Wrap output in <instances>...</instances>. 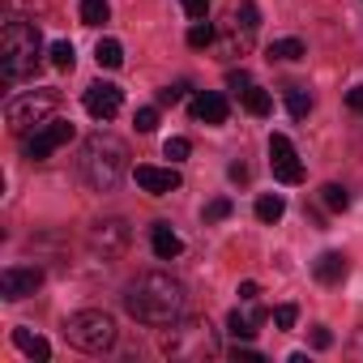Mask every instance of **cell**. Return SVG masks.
Instances as JSON below:
<instances>
[{
  "mask_svg": "<svg viewBox=\"0 0 363 363\" xmlns=\"http://www.w3.org/2000/svg\"><path fill=\"white\" fill-rule=\"evenodd\" d=\"M227 333H231V337H240V342H248V337L257 333V325H252V316H244V312L235 308V312L227 316Z\"/></svg>",
  "mask_w": 363,
  "mask_h": 363,
  "instance_id": "24",
  "label": "cell"
},
{
  "mask_svg": "<svg viewBox=\"0 0 363 363\" xmlns=\"http://www.w3.org/2000/svg\"><path fill=\"white\" fill-rule=\"evenodd\" d=\"M295 320H299V308H295V303L274 308V325H278V329H295Z\"/></svg>",
  "mask_w": 363,
  "mask_h": 363,
  "instance_id": "29",
  "label": "cell"
},
{
  "mask_svg": "<svg viewBox=\"0 0 363 363\" xmlns=\"http://www.w3.org/2000/svg\"><path fill=\"white\" fill-rule=\"evenodd\" d=\"M184 90H189V82H175V86H167V90H158V103H179V99H184Z\"/></svg>",
  "mask_w": 363,
  "mask_h": 363,
  "instance_id": "32",
  "label": "cell"
},
{
  "mask_svg": "<svg viewBox=\"0 0 363 363\" xmlns=\"http://www.w3.org/2000/svg\"><path fill=\"white\" fill-rule=\"evenodd\" d=\"M56 103H60L56 90H30V94L9 99V107H5V124H9V133H13V137H30V128H39V124L52 120Z\"/></svg>",
  "mask_w": 363,
  "mask_h": 363,
  "instance_id": "5",
  "label": "cell"
},
{
  "mask_svg": "<svg viewBox=\"0 0 363 363\" xmlns=\"http://www.w3.org/2000/svg\"><path fill=\"white\" fill-rule=\"evenodd\" d=\"M269 167H274V175L282 184H303V162H299L291 137H282V133L269 137Z\"/></svg>",
  "mask_w": 363,
  "mask_h": 363,
  "instance_id": "8",
  "label": "cell"
},
{
  "mask_svg": "<svg viewBox=\"0 0 363 363\" xmlns=\"http://www.w3.org/2000/svg\"><path fill=\"white\" fill-rule=\"evenodd\" d=\"M257 295H261L257 282H240V299H257Z\"/></svg>",
  "mask_w": 363,
  "mask_h": 363,
  "instance_id": "37",
  "label": "cell"
},
{
  "mask_svg": "<svg viewBox=\"0 0 363 363\" xmlns=\"http://www.w3.org/2000/svg\"><path fill=\"white\" fill-rule=\"evenodd\" d=\"M150 244H154V257H158V261H175L179 252H184V240H179L167 223H154V227H150Z\"/></svg>",
  "mask_w": 363,
  "mask_h": 363,
  "instance_id": "14",
  "label": "cell"
},
{
  "mask_svg": "<svg viewBox=\"0 0 363 363\" xmlns=\"http://www.w3.org/2000/svg\"><path fill=\"white\" fill-rule=\"evenodd\" d=\"M162 154H167L171 162H184V158L193 154V141H189V137H171V141L162 145Z\"/></svg>",
  "mask_w": 363,
  "mask_h": 363,
  "instance_id": "26",
  "label": "cell"
},
{
  "mask_svg": "<svg viewBox=\"0 0 363 363\" xmlns=\"http://www.w3.org/2000/svg\"><path fill=\"white\" fill-rule=\"evenodd\" d=\"M158 128V111L154 107H141L137 111V133H154Z\"/></svg>",
  "mask_w": 363,
  "mask_h": 363,
  "instance_id": "31",
  "label": "cell"
},
{
  "mask_svg": "<svg viewBox=\"0 0 363 363\" xmlns=\"http://www.w3.org/2000/svg\"><path fill=\"white\" fill-rule=\"evenodd\" d=\"M94 60H99V69H120V65H124V48H120V39H99Z\"/></svg>",
  "mask_w": 363,
  "mask_h": 363,
  "instance_id": "17",
  "label": "cell"
},
{
  "mask_svg": "<svg viewBox=\"0 0 363 363\" xmlns=\"http://www.w3.org/2000/svg\"><path fill=\"white\" fill-rule=\"evenodd\" d=\"M120 103H124V94H120V86H111V82H94V86L86 90V111H90L94 120H111V116L120 111Z\"/></svg>",
  "mask_w": 363,
  "mask_h": 363,
  "instance_id": "11",
  "label": "cell"
},
{
  "mask_svg": "<svg viewBox=\"0 0 363 363\" xmlns=\"http://www.w3.org/2000/svg\"><path fill=\"white\" fill-rule=\"evenodd\" d=\"M320 201H325V210H333V214H342V210L350 206V193H346L342 184H325V189H320Z\"/></svg>",
  "mask_w": 363,
  "mask_h": 363,
  "instance_id": "22",
  "label": "cell"
},
{
  "mask_svg": "<svg viewBox=\"0 0 363 363\" xmlns=\"http://www.w3.org/2000/svg\"><path fill=\"white\" fill-rule=\"evenodd\" d=\"M346 103H350V111H359V116H363V86H354V90L346 94Z\"/></svg>",
  "mask_w": 363,
  "mask_h": 363,
  "instance_id": "35",
  "label": "cell"
},
{
  "mask_svg": "<svg viewBox=\"0 0 363 363\" xmlns=\"http://www.w3.org/2000/svg\"><path fill=\"white\" fill-rule=\"evenodd\" d=\"M124 308L141 325H175L179 312H184V286L171 274H158V269L137 274L124 291Z\"/></svg>",
  "mask_w": 363,
  "mask_h": 363,
  "instance_id": "1",
  "label": "cell"
},
{
  "mask_svg": "<svg viewBox=\"0 0 363 363\" xmlns=\"http://www.w3.org/2000/svg\"><path fill=\"white\" fill-rule=\"evenodd\" d=\"M244 107H248L252 116H269V111H274V99H269L261 86H248V90H244Z\"/></svg>",
  "mask_w": 363,
  "mask_h": 363,
  "instance_id": "20",
  "label": "cell"
},
{
  "mask_svg": "<svg viewBox=\"0 0 363 363\" xmlns=\"http://www.w3.org/2000/svg\"><path fill=\"white\" fill-rule=\"evenodd\" d=\"M282 214H286V201H282L278 193H274V197H261V201H257V218H261V223H278Z\"/></svg>",
  "mask_w": 363,
  "mask_h": 363,
  "instance_id": "23",
  "label": "cell"
},
{
  "mask_svg": "<svg viewBox=\"0 0 363 363\" xmlns=\"http://www.w3.org/2000/svg\"><path fill=\"white\" fill-rule=\"evenodd\" d=\"M39 56H43V35L35 22H5V30H0V73H5V82H26L35 77L39 69Z\"/></svg>",
  "mask_w": 363,
  "mask_h": 363,
  "instance_id": "2",
  "label": "cell"
},
{
  "mask_svg": "<svg viewBox=\"0 0 363 363\" xmlns=\"http://www.w3.org/2000/svg\"><path fill=\"white\" fill-rule=\"evenodd\" d=\"M111 18V5L107 0H82V22L86 26H103Z\"/></svg>",
  "mask_w": 363,
  "mask_h": 363,
  "instance_id": "21",
  "label": "cell"
},
{
  "mask_svg": "<svg viewBox=\"0 0 363 363\" xmlns=\"http://www.w3.org/2000/svg\"><path fill=\"white\" fill-rule=\"evenodd\" d=\"M346 257L342 252H320L316 257V265H312V274H316V282H325V286H337L342 278H346Z\"/></svg>",
  "mask_w": 363,
  "mask_h": 363,
  "instance_id": "15",
  "label": "cell"
},
{
  "mask_svg": "<svg viewBox=\"0 0 363 363\" xmlns=\"http://www.w3.org/2000/svg\"><path fill=\"white\" fill-rule=\"evenodd\" d=\"M90 244H94L103 257H116V252H124V248H128V223H124V218H103V223H94V231H90Z\"/></svg>",
  "mask_w": 363,
  "mask_h": 363,
  "instance_id": "10",
  "label": "cell"
},
{
  "mask_svg": "<svg viewBox=\"0 0 363 363\" xmlns=\"http://www.w3.org/2000/svg\"><path fill=\"white\" fill-rule=\"evenodd\" d=\"M312 346H316V350H329V346H333V333H329L325 325H316V329H312Z\"/></svg>",
  "mask_w": 363,
  "mask_h": 363,
  "instance_id": "34",
  "label": "cell"
},
{
  "mask_svg": "<svg viewBox=\"0 0 363 363\" xmlns=\"http://www.w3.org/2000/svg\"><path fill=\"white\" fill-rule=\"evenodd\" d=\"M193 120H201V124H210V128L227 124V99H223L218 90H201V94L193 99Z\"/></svg>",
  "mask_w": 363,
  "mask_h": 363,
  "instance_id": "13",
  "label": "cell"
},
{
  "mask_svg": "<svg viewBox=\"0 0 363 363\" xmlns=\"http://www.w3.org/2000/svg\"><path fill=\"white\" fill-rule=\"evenodd\" d=\"M227 86H231V90H240V94H244V90H248V86H252V77H248V73H244V69H231V73H227Z\"/></svg>",
  "mask_w": 363,
  "mask_h": 363,
  "instance_id": "33",
  "label": "cell"
},
{
  "mask_svg": "<svg viewBox=\"0 0 363 363\" xmlns=\"http://www.w3.org/2000/svg\"><path fill=\"white\" fill-rule=\"evenodd\" d=\"M65 342L86 354H103L116 346V320L107 312H73L65 320Z\"/></svg>",
  "mask_w": 363,
  "mask_h": 363,
  "instance_id": "4",
  "label": "cell"
},
{
  "mask_svg": "<svg viewBox=\"0 0 363 363\" xmlns=\"http://www.w3.org/2000/svg\"><path fill=\"white\" fill-rule=\"evenodd\" d=\"M231 179H235V184H244V179H248V167L244 162H231V171H227Z\"/></svg>",
  "mask_w": 363,
  "mask_h": 363,
  "instance_id": "36",
  "label": "cell"
},
{
  "mask_svg": "<svg viewBox=\"0 0 363 363\" xmlns=\"http://www.w3.org/2000/svg\"><path fill=\"white\" fill-rule=\"evenodd\" d=\"M137 184L150 197H167V193L179 189V171H171V167H137Z\"/></svg>",
  "mask_w": 363,
  "mask_h": 363,
  "instance_id": "12",
  "label": "cell"
},
{
  "mask_svg": "<svg viewBox=\"0 0 363 363\" xmlns=\"http://www.w3.org/2000/svg\"><path fill=\"white\" fill-rule=\"evenodd\" d=\"M235 359H240V363H261V354H257V350H240V346H235Z\"/></svg>",
  "mask_w": 363,
  "mask_h": 363,
  "instance_id": "38",
  "label": "cell"
},
{
  "mask_svg": "<svg viewBox=\"0 0 363 363\" xmlns=\"http://www.w3.org/2000/svg\"><path fill=\"white\" fill-rule=\"evenodd\" d=\"M179 5H184V13L193 22H206V13H210V0H179Z\"/></svg>",
  "mask_w": 363,
  "mask_h": 363,
  "instance_id": "30",
  "label": "cell"
},
{
  "mask_svg": "<svg viewBox=\"0 0 363 363\" xmlns=\"http://www.w3.org/2000/svg\"><path fill=\"white\" fill-rule=\"evenodd\" d=\"M13 346H18L26 359H39V363H48V359H52V342H48V337H39V333H30V329H13Z\"/></svg>",
  "mask_w": 363,
  "mask_h": 363,
  "instance_id": "16",
  "label": "cell"
},
{
  "mask_svg": "<svg viewBox=\"0 0 363 363\" xmlns=\"http://www.w3.org/2000/svg\"><path fill=\"white\" fill-rule=\"evenodd\" d=\"M354 354H363V333H359V337H354Z\"/></svg>",
  "mask_w": 363,
  "mask_h": 363,
  "instance_id": "39",
  "label": "cell"
},
{
  "mask_svg": "<svg viewBox=\"0 0 363 363\" xmlns=\"http://www.w3.org/2000/svg\"><path fill=\"white\" fill-rule=\"evenodd\" d=\"M308 56V48L299 43V39H278V43H269V60H303Z\"/></svg>",
  "mask_w": 363,
  "mask_h": 363,
  "instance_id": "19",
  "label": "cell"
},
{
  "mask_svg": "<svg viewBox=\"0 0 363 363\" xmlns=\"http://www.w3.org/2000/svg\"><path fill=\"white\" fill-rule=\"evenodd\" d=\"M162 350L171 359H210V354H218V337H214L210 320H184L167 333Z\"/></svg>",
  "mask_w": 363,
  "mask_h": 363,
  "instance_id": "6",
  "label": "cell"
},
{
  "mask_svg": "<svg viewBox=\"0 0 363 363\" xmlns=\"http://www.w3.org/2000/svg\"><path fill=\"white\" fill-rule=\"evenodd\" d=\"M282 94H286V111H291L295 120H303V116L312 111V94H308L303 86H286Z\"/></svg>",
  "mask_w": 363,
  "mask_h": 363,
  "instance_id": "18",
  "label": "cell"
},
{
  "mask_svg": "<svg viewBox=\"0 0 363 363\" xmlns=\"http://www.w3.org/2000/svg\"><path fill=\"white\" fill-rule=\"evenodd\" d=\"M210 43H214V26L210 22H197L189 30V48H210Z\"/></svg>",
  "mask_w": 363,
  "mask_h": 363,
  "instance_id": "27",
  "label": "cell"
},
{
  "mask_svg": "<svg viewBox=\"0 0 363 363\" xmlns=\"http://www.w3.org/2000/svg\"><path fill=\"white\" fill-rule=\"evenodd\" d=\"M128 171V150L124 141L107 137V133H94L86 145H82V175H86V184L99 189V193H111L120 179Z\"/></svg>",
  "mask_w": 363,
  "mask_h": 363,
  "instance_id": "3",
  "label": "cell"
},
{
  "mask_svg": "<svg viewBox=\"0 0 363 363\" xmlns=\"http://www.w3.org/2000/svg\"><path fill=\"white\" fill-rule=\"evenodd\" d=\"M223 218H231V201H227V197H214V201L206 206V223H223Z\"/></svg>",
  "mask_w": 363,
  "mask_h": 363,
  "instance_id": "28",
  "label": "cell"
},
{
  "mask_svg": "<svg viewBox=\"0 0 363 363\" xmlns=\"http://www.w3.org/2000/svg\"><path fill=\"white\" fill-rule=\"evenodd\" d=\"M48 56H52V65H56L60 73H69V69H73V60H77V56H73V43H69V39H56Z\"/></svg>",
  "mask_w": 363,
  "mask_h": 363,
  "instance_id": "25",
  "label": "cell"
},
{
  "mask_svg": "<svg viewBox=\"0 0 363 363\" xmlns=\"http://www.w3.org/2000/svg\"><path fill=\"white\" fill-rule=\"evenodd\" d=\"M39 286H43V269H35V265H9L5 274H0V295H5L9 303L30 299Z\"/></svg>",
  "mask_w": 363,
  "mask_h": 363,
  "instance_id": "9",
  "label": "cell"
},
{
  "mask_svg": "<svg viewBox=\"0 0 363 363\" xmlns=\"http://www.w3.org/2000/svg\"><path fill=\"white\" fill-rule=\"evenodd\" d=\"M73 137H77L73 120H48V124H39V128L26 137V158L43 162L48 154H56V150H60V145H69Z\"/></svg>",
  "mask_w": 363,
  "mask_h": 363,
  "instance_id": "7",
  "label": "cell"
}]
</instances>
